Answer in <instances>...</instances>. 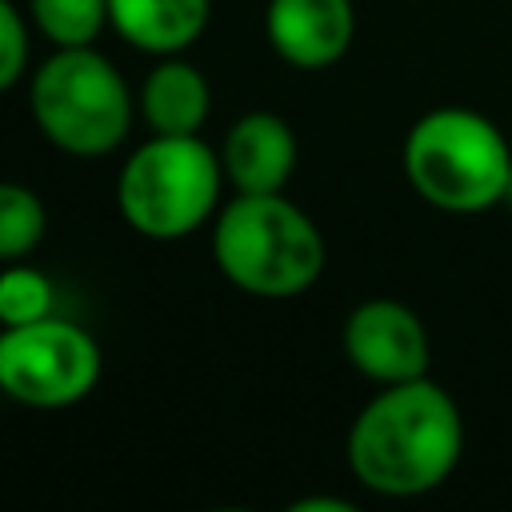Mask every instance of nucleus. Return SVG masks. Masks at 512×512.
Returning a JSON list of instances; mask_svg holds the SVG:
<instances>
[{"instance_id":"f257e3e1","label":"nucleus","mask_w":512,"mask_h":512,"mask_svg":"<svg viewBox=\"0 0 512 512\" xmlns=\"http://www.w3.org/2000/svg\"><path fill=\"white\" fill-rule=\"evenodd\" d=\"M464 452V416L428 376L384 384L348 428V468L380 496H424L452 476Z\"/></svg>"},{"instance_id":"f03ea898","label":"nucleus","mask_w":512,"mask_h":512,"mask_svg":"<svg viewBox=\"0 0 512 512\" xmlns=\"http://www.w3.org/2000/svg\"><path fill=\"white\" fill-rule=\"evenodd\" d=\"M212 256L240 292L288 300L324 272V236L280 192H236L212 220Z\"/></svg>"},{"instance_id":"7ed1b4c3","label":"nucleus","mask_w":512,"mask_h":512,"mask_svg":"<svg viewBox=\"0 0 512 512\" xmlns=\"http://www.w3.org/2000/svg\"><path fill=\"white\" fill-rule=\"evenodd\" d=\"M400 164L416 196L444 212H484L512 188L508 140L472 108L424 112L404 136Z\"/></svg>"},{"instance_id":"20e7f679","label":"nucleus","mask_w":512,"mask_h":512,"mask_svg":"<svg viewBox=\"0 0 512 512\" xmlns=\"http://www.w3.org/2000/svg\"><path fill=\"white\" fill-rule=\"evenodd\" d=\"M220 156L192 136L152 132L116 176V208L124 224L148 240H180L220 212Z\"/></svg>"},{"instance_id":"39448f33","label":"nucleus","mask_w":512,"mask_h":512,"mask_svg":"<svg viewBox=\"0 0 512 512\" xmlns=\"http://www.w3.org/2000/svg\"><path fill=\"white\" fill-rule=\"evenodd\" d=\"M36 128L68 156H108L132 128V96L120 68L92 44L56 48L32 76Z\"/></svg>"},{"instance_id":"423d86ee","label":"nucleus","mask_w":512,"mask_h":512,"mask_svg":"<svg viewBox=\"0 0 512 512\" xmlns=\"http://www.w3.org/2000/svg\"><path fill=\"white\" fill-rule=\"evenodd\" d=\"M100 344L64 316L0 328V392L28 408H68L100 380Z\"/></svg>"},{"instance_id":"0eeeda50","label":"nucleus","mask_w":512,"mask_h":512,"mask_svg":"<svg viewBox=\"0 0 512 512\" xmlns=\"http://www.w3.org/2000/svg\"><path fill=\"white\" fill-rule=\"evenodd\" d=\"M424 320L400 300H364L344 320V356L376 384H400L428 376Z\"/></svg>"},{"instance_id":"6e6552de","label":"nucleus","mask_w":512,"mask_h":512,"mask_svg":"<svg viewBox=\"0 0 512 512\" xmlns=\"http://www.w3.org/2000/svg\"><path fill=\"white\" fill-rule=\"evenodd\" d=\"M264 32L284 64L316 72L348 52L356 12L352 0H268Z\"/></svg>"},{"instance_id":"1a4fd4ad","label":"nucleus","mask_w":512,"mask_h":512,"mask_svg":"<svg viewBox=\"0 0 512 512\" xmlns=\"http://www.w3.org/2000/svg\"><path fill=\"white\" fill-rule=\"evenodd\" d=\"M220 164L236 192H280L296 168V136L276 112H244L224 136Z\"/></svg>"},{"instance_id":"9d476101","label":"nucleus","mask_w":512,"mask_h":512,"mask_svg":"<svg viewBox=\"0 0 512 512\" xmlns=\"http://www.w3.org/2000/svg\"><path fill=\"white\" fill-rule=\"evenodd\" d=\"M208 12V0H108V24L120 40L152 56H176L196 44Z\"/></svg>"},{"instance_id":"9b49d317","label":"nucleus","mask_w":512,"mask_h":512,"mask_svg":"<svg viewBox=\"0 0 512 512\" xmlns=\"http://www.w3.org/2000/svg\"><path fill=\"white\" fill-rule=\"evenodd\" d=\"M208 80L196 64L180 60V56H164L140 88V112L148 120L152 132L164 136H192L200 132V124L208 120Z\"/></svg>"},{"instance_id":"f8f14e48","label":"nucleus","mask_w":512,"mask_h":512,"mask_svg":"<svg viewBox=\"0 0 512 512\" xmlns=\"http://www.w3.org/2000/svg\"><path fill=\"white\" fill-rule=\"evenodd\" d=\"M48 228L44 200L16 180H0V264L24 260Z\"/></svg>"},{"instance_id":"ddd939ff","label":"nucleus","mask_w":512,"mask_h":512,"mask_svg":"<svg viewBox=\"0 0 512 512\" xmlns=\"http://www.w3.org/2000/svg\"><path fill=\"white\" fill-rule=\"evenodd\" d=\"M28 12L56 48L92 44L108 24V0H28Z\"/></svg>"},{"instance_id":"4468645a","label":"nucleus","mask_w":512,"mask_h":512,"mask_svg":"<svg viewBox=\"0 0 512 512\" xmlns=\"http://www.w3.org/2000/svg\"><path fill=\"white\" fill-rule=\"evenodd\" d=\"M52 316V280L20 260L0 268V324H28Z\"/></svg>"},{"instance_id":"2eb2a0df","label":"nucleus","mask_w":512,"mask_h":512,"mask_svg":"<svg viewBox=\"0 0 512 512\" xmlns=\"http://www.w3.org/2000/svg\"><path fill=\"white\" fill-rule=\"evenodd\" d=\"M28 64V28L12 0H0V92L24 76Z\"/></svg>"},{"instance_id":"dca6fc26","label":"nucleus","mask_w":512,"mask_h":512,"mask_svg":"<svg viewBox=\"0 0 512 512\" xmlns=\"http://www.w3.org/2000/svg\"><path fill=\"white\" fill-rule=\"evenodd\" d=\"M356 504L348 500H336V496H304L292 504V512H352Z\"/></svg>"}]
</instances>
